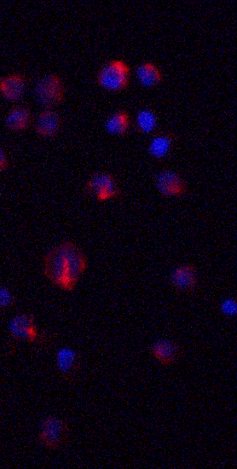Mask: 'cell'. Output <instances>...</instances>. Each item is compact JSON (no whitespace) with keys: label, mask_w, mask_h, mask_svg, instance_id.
Here are the masks:
<instances>
[{"label":"cell","mask_w":237,"mask_h":469,"mask_svg":"<svg viewBox=\"0 0 237 469\" xmlns=\"http://www.w3.org/2000/svg\"><path fill=\"white\" fill-rule=\"evenodd\" d=\"M85 253L72 241H65L47 253L43 260V272L47 279L63 291L73 292L88 269Z\"/></svg>","instance_id":"1"},{"label":"cell","mask_w":237,"mask_h":469,"mask_svg":"<svg viewBox=\"0 0 237 469\" xmlns=\"http://www.w3.org/2000/svg\"><path fill=\"white\" fill-rule=\"evenodd\" d=\"M34 95L39 105L45 109H53L59 106L65 98V85L58 75H45L38 81L34 88Z\"/></svg>","instance_id":"2"},{"label":"cell","mask_w":237,"mask_h":469,"mask_svg":"<svg viewBox=\"0 0 237 469\" xmlns=\"http://www.w3.org/2000/svg\"><path fill=\"white\" fill-rule=\"evenodd\" d=\"M85 194L98 202L119 199L121 190L115 177L108 173H95L85 184Z\"/></svg>","instance_id":"3"},{"label":"cell","mask_w":237,"mask_h":469,"mask_svg":"<svg viewBox=\"0 0 237 469\" xmlns=\"http://www.w3.org/2000/svg\"><path fill=\"white\" fill-rule=\"evenodd\" d=\"M130 69L128 65L120 60H115L103 67L97 77V82L101 88L110 91H119L128 86Z\"/></svg>","instance_id":"4"},{"label":"cell","mask_w":237,"mask_h":469,"mask_svg":"<svg viewBox=\"0 0 237 469\" xmlns=\"http://www.w3.org/2000/svg\"><path fill=\"white\" fill-rule=\"evenodd\" d=\"M68 432L67 422L57 417H49L40 427L39 439L46 447L57 449L65 442Z\"/></svg>","instance_id":"5"},{"label":"cell","mask_w":237,"mask_h":469,"mask_svg":"<svg viewBox=\"0 0 237 469\" xmlns=\"http://www.w3.org/2000/svg\"><path fill=\"white\" fill-rule=\"evenodd\" d=\"M155 186L167 198H180L187 193V184L178 173L163 170L155 176Z\"/></svg>","instance_id":"6"},{"label":"cell","mask_w":237,"mask_h":469,"mask_svg":"<svg viewBox=\"0 0 237 469\" xmlns=\"http://www.w3.org/2000/svg\"><path fill=\"white\" fill-rule=\"evenodd\" d=\"M8 330L10 337L17 340L33 343L40 337L35 318L31 315H18L11 318Z\"/></svg>","instance_id":"7"},{"label":"cell","mask_w":237,"mask_h":469,"mask_svg":"<svg viewBox=\"0 0 237 469\" xmlns=\"http://www.w3.org/2000/svg\"><path fill=\"white\" fill-rule=\"evenodd\" d=\"M170 280L177 292L193 293L198 283L197 271L193 264L178 266L171 272Z\"/></svg>","instance_id":"8"},{"label":"cell","mask_w":237,"mask_h":469,"mask_svg":"<svg viewBox=\"0 0 237 469\" xmlns=\"http://www.w3.org/2000/svg\"><path fill=\"white\" fill-rule=\"evenodd\" d=\"M56 363L63 379L72 381L81 367V356L69 347H63L56 353Z\"/></svg>","instance_id":"9"},{"label":"cell","mask_w":237,"mask_h":469,"mask_svg":"<svg viewBox=\"0 0 237 469\" xmlns=\"http://www.w3.org/2000/svg\"><path fill=\"white\" fill-rule=\"evenodd\" d=\"M26 86V79L20 73H11L0 78V95L8 102L21 100L25 95Z\"/></svg>","instance_id":"10"},{"label":"cell","mask_w":237,"mask_h":469,"mask_svg":"<svg viewBox=\"0 0 237 469\" xmlns=\"http://www.w3.org/2000/svg\"><path fill=\"white\" fill-rule=\"evenodd\" d=\"M60 127V116L53 109H44L38 115L34 125L37 134L44 138L54 137Z\"/></svg>","instance_id":"11"},{"label":"cell","mask_w":237,"mask_h":469,"mask_svg":"<svg viewBox=\"0 0 237 469\" xmlns=\"http://www.w3.org/2000/svg\"><path fill=\"white\" fill-rule=\"evenodd\" d=\"M153 356L164 366L175 363L181 355V349L175 341L160 340L150 349Z\"/></svg>","instance_id":"12"},{"label":"cell","mask_w":237,"mask_h":469,"mask_svg":"<svg viewBox=\"0 0 237 469\" xmlns=\"http://www.w3.org/2000/svg\"><path fill=\"white\" fill-rule=\"evenodd\" d=\"M33 116L31 109L22 106L13 107L6 117L5 125L8 129L14 132L26 131L31 127Z\"/></svg>","instance_id":"13"},{"label":"cell","mask_w":237,"mask_h":469,"mask_svg":"<svg viewBox=\"0 0 237 469\" xmlns=\"http://www.w3.org/2000/svg\"><path fill=\"white\" fill-rule=\"evenodd\" d=\"M175 138L172 134L161 133L150 141L148 153L156 160L163 161L167 158L174 143Z\"/></svg>","instance_id":"14"},{"label":"cell","mask_w":237,"mask_h":469,"mask_svg":"<svg viewBox=\"0 0 237 469\" xmlns=\"http://www.w3.org/2000/svg\"><path fill=\"white\" fill-rule=\"evenodd\" d=\"M136 73L138 81L146 88H152L163 79L160 69L152 63H142L138 67Z\"/></svg>","instance_id":"15"},{"label":"cell","mask_w":237,"mask_h":469,"mask_svg":"<svg viewBox=\"0 0 237 469\" xmlns=\"http://www.w3.org/2000/svg\"><path fill=\"white\" fill-rule=\"evenodd\" d=\"M130 124L129 116L123 110L115 113L106 122V130L110 134L123 136L128 131Z\"/></svg>","instance_id":"16"},{"label":"cell","mask_w":237,"mask_h":469,"mask_svg":"<svg viewBox=\"0 0 237 469\" xmlns=\"http://www.w3.org/2000/svg\"><path fill=\"white\" fill-rule=\"evenodd\" d=\"M138 129L142 133H152L158 125L157 116L150 109H143L136 118Z\"/></svg>","instance_id":"17"},{"label":"cell","mask_w":237,"mask_h":469,"mask_svg":"<svg viewBox=\"0 0 237 469\" xmlns=\"http://www.w3.org/2000/svg\"><path fill=\"white\" fill-rule=\"evenodd\" d=\"M15 298L13 292L5 287H0V311L8 310L14 305Z\"/></svg>","instance_id":"18"},{"label":"cell","mask_w":237,"mask_h":469,"mask_svg":"<svg viewBox=\"0 0 237 469\" xmlns=\"http://www.w3.org/2000/svg\"><path fill=\"white\" fill-rule=\"evenodd\" d=\"M222 314L227 317H234L236 315L237 304L234 299H227L222 301L220 305Z\"/></svg>","instance_id":"19"},{"label":"cell","mask_w":237,"mask_h":469,"mask_svg":"<svg viewBox=\"0 0 237 469\" xmlns=\"http://www.w3.org/2000/svg\"><path fill=\"white\" fill-rule=\"evenodd\" d=\"M9 166V161L7 154L2 148H0V173L4 172Z\"/></svg>","instance_id":"20"}]
</instances>
